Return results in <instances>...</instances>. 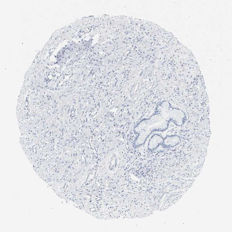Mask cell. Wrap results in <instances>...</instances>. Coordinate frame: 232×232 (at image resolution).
Segmentation results:
<instances>
[{"instance_id": "3957f363", "label": "cell", "mask_w": 232, "mask_h": 232, "mask_svg": "<svg viewBox=\"0 0 232 232\" xmlns=\"http://www.w3.org/2000/svg\"><path fill=\"white\" fill-rule=\"evenodd\" d=\"M163 138L158 134H154L150 138L148 144V148L149 150L153 151L156 149L163 143Z\"/></svg>"}, {"instance_id": "6da1fadb", "label": "cell", "mask_w": 232, "mask_h": 232, "mask_svg": "<svg viewBox=\"0 0 232 232\" xmlns=\"http://www.w3.org/2000/svg\"><path fill=\"white\" fill-rule=\"evenodd\" d=\"M186 115L183 111L172 107L168 101L161 102L157 105L153 114L140 121L135 127L134 131L137 136L133 142L134 147L136 148L143 144L153 132L166 130L170 122L180 126L184 123Z\"/></svg>"}, {"instance_id": "7a4b0ae2", "label": "cell", "mask_w": 232, "mask_h": 232, "mask_svg": "<svg viewBox=\"0 0 232 232\" xmlns=\"http://www.w3.org/2000/svg\"><path fill=\"white\" fill-rule=\"evenodd\" d=\"M180 141V138L177 135H168L163 139L162 145L165 148L173 147L178 144Z\"/></svg>"}]
</instances>
